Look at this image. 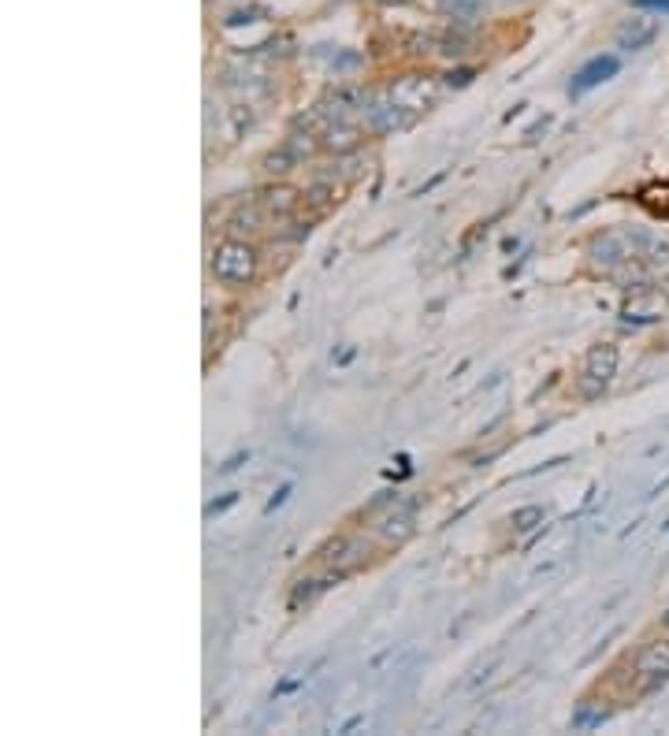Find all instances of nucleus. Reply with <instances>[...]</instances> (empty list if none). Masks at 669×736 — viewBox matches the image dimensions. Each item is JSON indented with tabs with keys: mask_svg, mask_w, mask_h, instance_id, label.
I'll use <instances>...</instances> for the list:
<instances>
[{
	"mask_svg": "<svg viewBox=\"0 0 669 736\" xmlns=\"http://www.w3.org/2000/svg\"><path fill=\"white\" fill-rule=\"evenodd\" d=\"M662 625H666V629H669V610H666V614H662Z\"/></svg>",
	"mask_w": 669,
	"mask_h": 736,
	"instance_id": "8",
	"label": "nucleus"
},
{
	"mask_svg": "<svg viewBox=\"0 0 669 736\" xmlns=\"http://www.w3.org/2000/svg\"><path fill=\"white\" fill-rule=\"evenodd\" d=\"M636 673L647 677V692L658 688V684L669 681V640H658V644H647L636 655Z\"/></svg>",
	"mask_w": 669,
	"mask_h": 736,
	"instance_id": "3",
	"label": "nucleus"
},
{
	"mask_svg": "<svg viewBox=\"0 0 669 736\" xmlns=\"http://www.w3.org/2000/svg\"><path fill=\"white\" fill-rule=\"evenodd\" d=\"M617 365V350L614 346H595L588 354V365L580 372V395L584 398H599L606 391V383L614 376Z\"/></svg>",
	"mask_w": 669,
	"mask_h": 736,
	"instance_id": "2",
	"label": "nucleus"
},
{
	"mask_svg": "<svg viewBox=\"0 0 669 736\" xmlns=\"http://www.w3.org/2000/svg\"><path fill=\"white\" fill-rule=\"evenodd\" d=\"M443 8L450 15H473L480 8V0H443Z\"/></svg>",
	"mask_w": 669,
	"mask_h": 736,
	"instance_id": "6",
	"label": "nucleus"
},
{
	"mask_svg": "<svg viewBox=\"0 0 669 736\" xmlns=\"http://www.w3.org/2000/svg\"><path fill=\"white\" fill-rule=\"evenodd\" d=\"M640 4H655V8H662V12H669V0H640Z\"/></svg>",
	"mask_w": 669,
	"mask_h": 736,
	"instance_id": "7",
	"label": "nucleus"
},
{
	"mask_svg": "<svg viewBox=\"0 0 669 736\" xmlns=\"http://www.w3.org/2000/svg\"><path fill=\"white\" fill-rule=\"evenodd\" d=\"M658 34V19L651 15H636V19H625L621 27H617V45L621 49H643V45H651Z\"/></svg>",
	"mask_w": 669,
	"mask_h": 736,
	"instance_id": "4",
	"label": "nucleus"
},
{
	"mask_svg": "<svg viewBox=\"0 0 669 736\" xmlns=\"http://www.w3.org/2000/svg\"><path fill=\"white\" fill-rule=\"evenodd\" d=\"M610 75H617V56H595V60H588V64L577 71V79H573V93L591 90V86L606 82Z\"/></svg>",
	"mask_w": 669,
	"mask_h": 736,
	"instance_id": "5",
	"label": "nucleus"
},
{
	"mask_svg": "<svg viewBox=\"0 0 669 736\" xmlns=\"http://www.w3.org/2000/svg\"><path fill=\"white\" fill-rule=\"evenodd\" d=\"M253 272H257V257L246 242H223L216 257H212V276L227 283V287H242L250 283Z\"/></svg>",
	"mask_w": 669,
	"mask_h": 736,
	"instance_id": "1",
	"label": "nucleus"
}]
</instances>
